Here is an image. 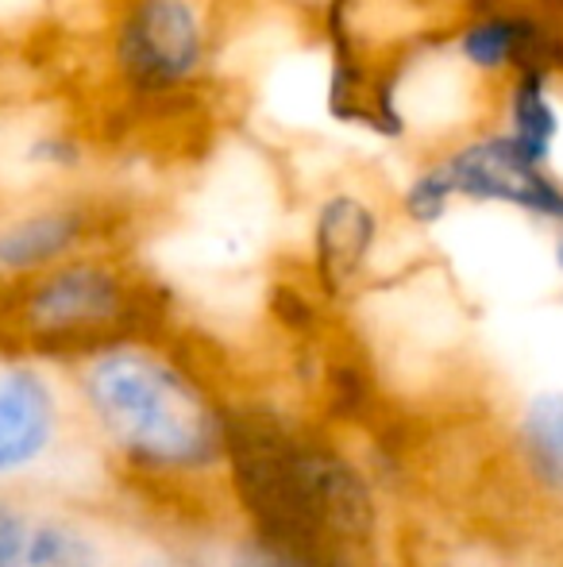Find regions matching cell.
<instances>
[{
  "instance_id": "cell-1",
  "label": "cell",
  "mask_w": 563,
  "mask_h": 567,
  "mask_svg": "<svg viewBox=\"0 0 563 567\" xmlns=\"http://www.w3.org/2000/svg\"><path fill=\"white\" fill-rule=\"evenodd\" d=\"M240 498L293 567H355L352 548L371 533V509L352 467L329 452L301 449L263 417L225 429Z\"/></svg>"
},
{
  "instance_id": "cell-2",
  "label": "cell",
  "mask_w": 563,
  "mask_h": 567,
  "mask_svg": "<svg viewBox=\"0 0 563 567\" xmlns=\"http://www.w3.org/2000/svg\"><path fill=\"white\" fill-rule=\"evenodd\" d=\"M85 386L108 433L143 460L194 467L212 460L225 441L209 402L174 367L147 351H108L93 363Z\"/></svg>"
},
{
  "instance_id": "cell-3",
  "label": "cell",
  "mask_w": 563,
  "mask_h": 567,
  "mask_svg": "<svg viewBox=\"0 0 563 567\" xmlns=\"http://www.w3.org/2000/svg\"><path fill=\"white\" fill-rule=\"evenodd\" d=\"M205 23L194 0H136L116 28V66L143 93H170L201 70Z\"/></svg>"
},
{
  "instance_id": "cell-4",
  "label": "cell",
  "mask_w": 563,
  "mask_h": 567,
  "mask_svg": "<svg viewBox=\"0 0 563 567\" xmlns=\"http://www.w3.org/2000/svg\"><path fill=\"white\" fill-rule=\"evenodd\" d=\"M128 313L121 275L101 262H70L43 275L23 298V324L43 343H93L113 337Z\"/></svg>"
},
{
  "instance_id": "cell-5",
  "label": "cell",
  "mask_w": 563,
  "mask_h": 567,
  "mask_svg": "<svg viewBox=\"0 0 563 567\" xmlns=\"http://www.w3.org/2000/svg\"><path fill=\"white\" fill-rule=\"evenodd\" d=\"M451 197H475V202H505L544 217H563V189L541 166L518 155L505 135L467 143L456 155L436 163Z\"/></svg>"
},
{
  "instance_id": "cell-6",
  "label": "cell",
  "mask_w": 563,
  "mask_h": 567,
  "mask_svg": "<svg viewBox=\"0 0 563 567\" xmlns=\"http://www.w3.org/2000/svg\"><path fill=\"white\" fill-rule=\"evenodd\" d=\"M316 275L324 290H344L359 267L367 262L371 244H375V213L352 194H336L316 213Z\"/></svg>"
},
{
  "instance_id": "cell-7",
  "label": "cell",
  "mask_w": 563,
  "mask_h": 567,
  "mask_svg": "<svg viewBox=\"0 0 563 567\" xmlns=\"http://www.w3.org/2000/svg\"><path fill=\"white\" fill-rule=\"evenodd\" d=\"M54 425L46 386L31 371H0V475L43 452Z\"/></svg>"
},
{
  "instance_id": "cell-8",
  "label": "cell",
  "mask_w": 563,
  "mask_h": 567,
  "mask_svg": "<svg viewBox=\"0 0 563 567\" xmlns=\"http://www.w3.org/2000/svg\"><path fill=\"white\" fill-rule=\"evenodd\" d=\"M85 236V213L77 209H43L15 217L0 228V270L28 275L46 262L74 251Z\"/></svg>"
},
{
  "instance_id": "cell-9",
  "label": "cell",
  "mask_w": 563,
  "mask_h": 567,
  "mask_svg": "<svg viewBox=\"0 0 563 567\" xmlns=\"http://www.w3.org/2000/svg\"><path fill=\"white\" fill-rule=\"evenodd\" d=\"M560 124H556V109L544 97V82L536 70H525L521 82L513 85L510 97V132L505 140L518 147L521 158H529L533 166H541L552 151V140H556Z\"/></svg>"
},
{
  "instance_id": "cell-10",
  "label": "cell",
  "mask_w": 563,
  "mask_h": 567,
  "mask_svg": "<svg viewBox=\"0 0 563 567\" xmlns=\"http://www.w3.org/2000/svg\"><path fill=\"white\" fill-rule=\"evenodd\" d=\"M521 444L529 467L549 486L563 491V394H541L521 417Z\"/></svg>"
},
{
  "instance_id": "cell-11",
  "label": "cell",
  "mask_w": 563,
  "mask_h": 567,
  "mask_svg": "<svg viewBox=\"0 0 563 567\" xmlns=\"http://www.w3.org/2000/svg\"><path fill=\"white\" fill-rule=\"evenodd\" d=\"M533 43V28L525 20H510V16H487V20L471 23L459 39V54L479 70H498L505 62L518 59L525 47Z\"/></svg>"
},
{
  "instance_id": "cell-12",
  "label": "cell",
  "mask_w": 563,
  "mask_h": 567,
  "mask_svg": "<svg viewBox=\"0 0 563 567\" xmlns=\"http://www.w3.org/2000/svg\"><path fill=\"white\" fill-rule=\"evenodd\" d=\"M8 567H93V548L77 533L35 529Z\"/></svg>"
},
{
  "instance_id": "cell-13",
  "label": "cell",
  "mask_w": 563,
  "mask_h": 567,
  "mask_svg": "<svg viewBox=\"0 0 563 567\" xmlns=\"http://www.w3.org/2000/svg\"><path fill=\"white\" fill-rule=\"evenodd\" d=\"M448 202H451V194H448V186H444L440 171H436V166H428L425 174H417V178H414V186H409L406 213L414 220H421V225H432V220L444 217Z\"/></svg>"
},
{
  "instance_id": "cell-14",
  "label": "cell",
  "mask_w": 563,
  "mask_h": 567,
  "mask_svg": "<svg viewBox=\"0 0 563 567\" xmlns=\"http://www.w3.org/2000/svg\"><path fill=\"white\" fill-rule=\"evenodd\" d=\"M23 540H28V529L20 525V517L12 514V509L0 506V567H8L20 556Z\"/></svg>"
},
{
  "instance_id": "cell-15",
  "label": "cell",
  "mask_w": 563,
  "mask_h": 567,
  "mask_svg": "<svg viewBox=\"0 0 563 567\" xmlns=\"http://www.w3.org/2000/svg\"><path fill=\"white\" fill-rule=\"evenodd\" d=\"M236 567H293L290 560H282L279 553H271V548H248V553H240V560Z\"/></svg>"
},
{
  "instance_id": "cell-16",
  "label": "cell",
  "mask_w": 563,
  "mask_h": 567,
  "mask_svg": "<svg viewBox=\"0 0 563 567\" xmlns=\"http://www.w3.org/2000/svg\"><path fill=\"white\" fill-rule=\"evenodd\" d=\"M147 567H189V564H170V560H166V564H147Z\"/></svg>"
},
{
  "instance_id": "cell-17",
  "label": "cell",
  "mask_w": 563,
  "mask_h": 567,
  "mask_svg": "<svg viewBox=\"0 0 563 567\" xmlns=\"http://www.w3.org/2000/svg\"><path fill=\"white\" fill-rule=\"evenodd\" d=\"M556 255H560V267H563V239H560V251Z\"/></svg>"
}]
</instances>
